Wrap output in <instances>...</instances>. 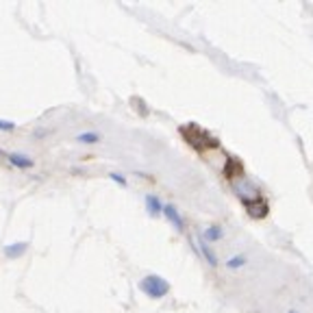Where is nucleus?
I'll return each instance as SVG.
<instances>
[{
	"instance_id": "f257e3e1",
	"label": "nucleus",
	"mask_w": 313,
	"mask_h": 313,
	"mask_svg": "<svg viewBox=\"0 0 313 313\" xmlns=\"http://www.w3.org/2000/svg\"><path fill=\"white\" fill-rule=\"evenodd\" d=\"M142 291L144 294H148L150 298H163L165 294L170 291V285H168V281H163L161 276H146V279L142 281Z\"/></svg>"
},
{
	"instance_id": "f03ea898",
	"label": "nucleus",
	"mask_w": 313,
	"mask_h": 313,
	"mask_svg": "<svg viewBox=\"0 0 313 313\" xmlns=\"http://www.w3.org/2000/svg\"><path fill=\"white\" fill-rule=\"evenodd\" d=\"M244 207L248 209V213H250L252 218H263L265 213H268V202H265L261 196L255 198V200L244 202Z\"/></svg>"
},
{
	"instance_id": "7ed1b4c3",
	"label": "nucleus",
	"mask_w": 313,
	"mask_h": 313,
	"mask_svg": "<svg viewBox=\"0 0 313 313\" xmlns=\"http://www.w3.org/2000/svg\"><path fill=\"white\" fill-rule=\"evenodd\" d=\"M163 213H165V218L170 220V222L179 228V231H183V218L179 216V211L174 209L172 205H168V207H163Z\"/></svg>"
},
{
	"instance_id": "20e7f679",
	"label": "nucleus",
	"mask_w": 313,
	"mask_h": 313,
	"mask_svg": "<svg viewBox=\"0 0 313 313\" xmlns=\"http://www.w3.org/2000/svg\"><path fill=\"white\" fill-rule=\"evenodd\" d=\"M198 246H200V252H202V257H205V259L209 261V265H213V268H216V265H218V257H216V252H213V250H211V246H209L207 242H200Z\"/></svg>"
},
{
	"instance_id": "39448f33",
	"label": "nucleus",
	"mask_w": 313,
	"mask_h": 313,
	"mask_svg": "<svg viewBox=\"0 0 313 313\" xmlns=\"http://www.w3.org/2000/svg\"><path fill=\"white\" fill-rule=\"evenodd\" d=\"M146 207H148L150 216H159L161 211H163L161 202H159V198H156V196H146Z\"/></svg>"
},
{
	"instance_id": "423d86ee",
	"label": "nucleus",
	"mask_w": 313,
	"mask_h": 313,
	"mask_svg": "<svg viewBox=\"0 0 313 313\" xmlns=\"http://www.w3.org/2000/svg\"><path fill=\"white\" fill-rule=\"evenodd\" d=\"M24 250H26V244H11V246L5 248V255L9 257V259H15V257L24 255Z\"/></svg>"
},
{
	"instance_id": "0eeeda50",
	"label": "nucleus",
	"mask_w": 313,
	"mask_h": 313,
	"mask_svg": "<svg viewBox=\"0 0 313 313\" xmlns=\"http://www.w3.org/2000/svg\"><path fill=\"white\" fill-rule=\"evenodd\" d=\"M222 228L220 226H209V228H205V239L207 242H220L222 239Z\"/></svg>"
},
{
	"instance_id": "6e6552de",
	"label": "nucleus",
	"mask_w": 313,
	"mask_h": 313,
	"mask_svg": "<svg viewBox=\"0 0 313 313\" xmlns=\"http://www.w3.org/2000/svg\"><path fill=\"white\" fill-rule=\"evenodd\" d=\"M244 263H246V257H231V259L226 261V268L228 270H237V268H242Z\"/></svg>"
},
{
	"instance_id": "1a4fd4ad",
	"label": "nucleus",
	"mask_w": 313,
	"mask_h": 313,
	"mask_svg": "<svg viewBox=\"0 0 313 313\" xmlns=\"http://www.w3.org/2000/svg\"><path fill=\"white\" fill-rule=\"evenodd\" d=\"M11 161L15 165H20V168H31L33 161L31 159H26V156H20V154H11Z\"/></svg>"
},
{
	"instance_id": "9d476101",
	"label": "nucleus",
	"mask_w": 313,
	"mask_h": 313,
	"mask_svg": "<svg viewBox=\"0 0 313 313\" xmlns=\"http://www.w3.org/2000/svg\"><path fill=\"white\" fill-rule=\"evenodd\" d=\"M98 140H100L98 133H83V135H79V142H85V144H94Z\"/></svg>"
},
{
	"instance_id": "9b49d317",
	"label": "nucleus",
	"mask_w": 313,
	"mask_h": 313,
	"mask_svg": "<svg viewBox=\"0 0 313 313\" xmlns=\"http://www.w3.org/2000/svg\"><path fill=\"white\" fill-rule=\"evenodd\" d=\"M0 128H3V131H13V122H3V120H0Z\"/></svg>"
},
{
	"instance_id": "f8f14e48",
	"label": "nucleus",
	"mask_w": 313,
	"mask_h": 313,
	"mask_svg": "<svg viewBox=\"0 0 313 313\" xmlns=\"http://www.w3.org/2000/svg\"><path fill=\"white\" fill-rule=\"evenodd\" d=\"M111 179H113V181H118V183H122V185L126 183V181H124V177H120V174H111Z\"/></svg>"
},
{
	"instance_id": "ddd939ff",
	"label": "nucleus",
	"mask_w": 313,
	"mask_h": 313,
	"mask_svg": "<svg viewBox=\"0 0 313 313\" xmlns=\"http://www.w3.org/2000/svg\"><path fill=\"white\" fill-rule=\"evenodd\" d=\"M289 313H296V311H289Z\"/></svg>"
},
{
	"instance_id": "4468645a",
	"label": "nucleus",
	"mask_w": 313,
	"mask_h": 313,
	"mask_svg": "<svg viewBox=\"0 0 313 313\" xmlns=\"http://www.w3.org/2000/svg\"><path fill=\"white\" fill-rule=\"evenodd\" d=\"M0 154H3V150H0Z\"/></svg>"
}]
</instances>
